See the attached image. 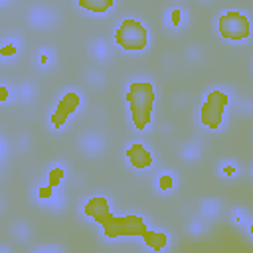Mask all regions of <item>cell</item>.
I'll return each mask as SVG.
<instances>
[{
  "mask_svg": "<svg viewBox=\"0 0 253 253\" xmlns=\"http://www.w3.org/2000/svg\"><path fill=\"white\" fill-rule=\"evenodd\" d=\"M215 32L219 34V38L233 43L249 42L253 38V18L243 8H221L215 16Z\"/></svg>",
  "mask_w": 253,
  "mask_h": 253,
  "instance_id": "cell-1",
  "label": "cell"
},
{
  "mask_svg": "<svg viewBox=\"0 0 253 253\" xmlns=\"http://www.w3.org/2000/svg\"><path fill=\"white\" fill-rule=\"evenodd\" d=\"M113 42L117 47H121L123 51L128 53H142L150 47L152 43V36H150V28L146 26L144 20L136 18V16H126L123 18L113 32Z\"/></svg>",
  "mask_w": 253,
  "mask_h": 253,
  "instance_id": "cell-2",
  "label": "cell"
},
{
  "mask_svg": "<svg viewBox=\"0 0 253 253\" xmlns=\"http://www.w3.org/2000/svg\"><path fill=\"white\" fill-rule=\"evenodd\" d=\"M148 217L136 211L123 213L117 217H109L107 221L101 223V235L105 241L117 243V241H126L134 237H142L148 231Z\"/></svg>",
  "mask_w": 253,
  "mask_h": 253,
  "instance_id": "cell-3",
  "label": "cell"
},
{
  "mask_svg": "<svg viewBox=\"0 0 253 253\" xmlns=\"http://www.w3.org/2000/svg\"><path fill=\"white\" fill-rule=\"evenodd\" d=\"M156 85L150 77H132L125 87V101L128 111H150L154 109Z\"/></svg>",
  "mask_w": 253,
  "mask_h": 253,
  "instance_id": "cell-4",
  "label": "cell"
},
{
  "mask_svg": "<svg viewBox=\"0 0 253 253\" xmlns=\"http://www.w3.org/2000/svg\"><path fill=\"white\" fill-rule=\"evenodd\" d=\"M125 160L128 164L130 170L134 172H148L154 168L156 162V154L152 150L150 144H146L144 140H130L125 148Z\"/></svg>",
  "mask_w": 253,
  "mask_h": 253,
  "instance_id": "cell-5",
  "label": "cell"
},
{
  "mask_svg": "<svg viewBox=\"0 0 253 253\" xmlns=\"http://www.w3.org/2000/svg\"><path fill=\"white\" fill-rule=\"evenodd\" d=\"M198 123L202 128L210 130V132H221L227 128L229 125V111L217 105H211L208 101H202L198 107Z\"/></svg>",
  "mask_w": 253,
  "mask_h": 253,
  "instance_id": "cell-6",
  "label": "cell"
},
{
  "mask_svg": "<svg viewBox=\"0 0 253 253\" xmlns=\"http://www.w3.org/2000/svg\"><path fill=\"white\" fill-rule=\"evenodd\" d=\"M32 196H34L38 206H42L49 211H61V210H65V204H67V198H65L63 190L49 184V182L36 184L34 190H32Z\"/></svg>",
  "mask_w": 253,
  "mask_h": 253,
  "instance_id": "cell-7",
  "label": "cell"
},
{
  "mask_svg": "<svg viewBox=\"0 0 253 253\" xmlns=\"http://www.w3.org/2000/svg\"><path fill=\"white\" fill-rule=\"evenodd\" d=\"M111 198L105 196V194H93V196H87L83 202H81V208H79V213L83 219L87 221H97V223H103L111 217Z\"/></svg>",
  "mask_w": 253,
  "mask_h": 253,
  "instance_id": "cell-8",
  "label": "cell"
},
{
  "mask_svg": "<svg viewBox=\"0 0 253 253\" xmlns=\"http://www.w3.org/2000/svg\"><path fill=\"white\" fill-rule=\"evenodd\" d=\"M53 107L59 109L69 119H73V117L81 115L83 109H85V93L79 87H65L57 93V97L53 101Z\"/></svg>",
  "mask_w": 253,
  "mask_h": 253,
  "instance_id": "cell-9",
  "label": "cell"
},
{
  "mask_svg": "<svg viewBox=\"0 0 253 253\" xmlns=\"http://www.w3.org/2000/svg\"><path fill=\"white\" fill-rule=\"evenodd\" d=\"M174 247V237L168 229L154 227L142 235V249L146 253H168Z\"/></svg>",
  "mask_w": 253,
  "mask_h": 253,
  "instance_id": "cell-10",
  "label": "cell"
},
{
  "mask_svg": "<svg viewBox=\"0 0 253 253\" xmlns=\"http://www.w3.org/2000/svg\"><path fill=\"white\" fill-rule=\"evenodd\" d=\"M105 148H107V138L99 130H85L77 136V150L89 158L101 156Z\"/></svg>",
  "mask_w": 253,
  "mask_h": 253,
  "instance_id": "cell-11",
  "label": "cell"
},
{
  "mask_svg": "<svg viewBox=\"0 0 253 253\" xmlns=\"http://www.w3.org/2000/svg\"><path fill=\"white\" fill-rule=\"evenodd\" d=\"M26 20H28V24H30L32 28H36V30H45V28H49V26L55 24L57 12H55V8L49 6V4H32V6L28 8V12H26Z\"/></svg>",
  "mask_w": 253,
  "mask_h": 253,
  "instance_id": "cell-12",
  "label": "cell"
},
{
  "mask_svg": "<svg viewBox=\"0 0 253 253\" xmlns=\"http://www.w3.org/2000/svg\"><path fill=\"white\" fill-rule=\"evenodd\" d=\"M180 188V174L172 168H162L154 174V192L158 196H174Z\"/></svg>",
  "mask_w": 253,
  "mask_h": 253,
  "instance_id": "cell-13",
  "label": "cell"
},
{
  "mask_svg": "<svg viewBox=\"0 0 253 253\" xmlns=\"http://www.w3.org/2000/svg\"><path fill=\"white\" fill-rule=\"evenodd\" d=\"M190 24V12L182 4H170L164 10V26L170 32H182Z\"/></svg>",
  "mask_w": 253,
  "mask_h": 253,
  "instance_id": "cell-14",
  "label": "cell"
},
{
  "mask_svg": "<svg viewBox=\"0 0 253 253\" xmlns=\"http://www.w3.org/2000/svg\"><path fill=\"white\" fill-rule=\"evenodd\" d=\"M24 49V40L20 34H6L0 42V61L4 65H10L12 61H16L20 57Z\"/></svg>",
  "mask_w": 253,
  "mask_h": 253,
  "instance_id": "cell-15",
  "label": "cell"
},
{
  "mask_svg": "<svg viewBox=\"0 0 253 253\" xmlns=\"http://www.w3.org/2000/svg\"><path fill=\"white\" fill-rule=\"evenodd\" d=\"M204 101L229 111V107L235 105V91L227 85H211L210 89L204 91Z\"/></svg>",
  "mask_w": 253,
  "mask_h": 253,
  "instance_id": "cell-16",
  "label": "cell"
},
{
  "mask_svg": "<svg viewBox=\"0 0 253 253\" xmlns=\"http://www.w3.org/2000/svg\"><path fill=\"white\" fill-rule=\"evenodd\" d=\"M223 213V202L215 196H206L198 202V215H202L204 219H208L210 223L217 221Z\"/></svg>",
  "mask_w": 253,
  "mask_h": 253,
  "instance_id": "cell-17",
  "label": "cell"
},
{
  "mask_svg": "<svg viewBox=\"0 0 253 253\" xmlns=\"http://www.w3.org/2000/svg\"><path fill=\"white\" fill-rule=\"evenodd\" d=\"M75 8L87 12L89 16L103 18L117 8V2H113V0H81V2H75Z\"/></svg>",
  "mask_w": 253,
  "mask_h": 253,
  "instance_id": "cell-18",
  "label": "cell"
},
{
  "mask_svg": "<svg viewBox=\"0 0 253 253\" xmlns=\"http://www.w3.org/2000/svg\"><path fill=\"white\" fill-rule=\"evenodd\" d=\"M87 51L97 63H109L113 57V47L105 38H91L87 43Z\"/></svg>",
  "mask_w": 253,
  "mask_h": 253,
  "instance_id": "cell-19",
  "label": "cell"
},
{
  "mask_svg": "<svg viewBox=\"0 0 253 253\" xmlns=\"http://www.w3.org/2000/svg\"><path fill=\"white\" fill-rule=\"evenodd\" d=\"M215 174L225 180V182H233V180H239L241 174H243V166L235 160V158H219L215 162Z\"/></svg>",
  "mask_w": 253,
  "mask_h": 253,
  "instance_id": "cell-20",
  "label": "cell"
},
{
  "mask_svg": "<svg viewBox=\"0 0 253 253\" xmlns=\"http://www.w3.org/2000/svg\"><path fill=\"white\" fill-rule=\"evenodd\" d=\"M57 61V51L53 45H40L36 49V69L40 73H47L55 67Z\"/></svg>",
  "mask_w": 253,
  "mask_h": 253,
  "instance_id": "cell-21",
  "label": "cell"
},
{
  "mask_svg": "<svg viewBox=\"0 0 253 253\" xmlns=\"http://www.w3.org/2000/svg\"><path fill=\"white\" fill-rule=\"evenodd\" d=\"M69 180V166L63 162V160H55L47 166L45 170V182L57 186V188H63Z\"/></svg>",
  "mask_w": 253,
  "mask_h": 253,
  "instance_id": "cell-22",
  "label": "cell"
},
{
  "mask_svg": "<svg viewBox=\"0 0 253 253\" xmlns=\"http://www.w3.org/2000/svg\"><path fill=\"white\" fill-rule=\"evenodd\" d=\"M38 99V85L32 79H20L16 83V101L22 105H30Z\"/></svg>",
  "mask_w": 253,
  "mask_h": 253,
  "instance_id": "cell-23",
  "label": "cell"
},
{
  "mask_svg": "<svg viewBox=\"0 0 253 253\" xmlns=\"http://www.w3.org/2000/svg\"><path fill=\"white\" fill-rule=\"evenodd\" d=\"M180 158L188 164H196L202 156H204V144L200 140H184L178 148Z\"/></svg>",
  "mask_w": 253,
  "mask_h": 253,
  "instance_id": "cell-24",
  "label": "cell"
},
{
  "mask_svg": "<svg viewBox=\"0 0 253 253\" xmlns=\"http://www.w3.org/2000/svg\"><path fill=\"white\" fill-rule=\"evenodd\" d=\"M210 229H211V223H210L208 219H204L202 215L188 217V219H186V223H184V231H186L190 237H194V239L208 235V233H210Z\"/></svg>",
  "mask_w": 253,
  "mask_h": 253,
  "instance_id": "cell-25",
  "label": "cell"
},
{
  "mask_svg": "<svg viewBox=\"0 0 253 253\" xmlns=\"http://www.w3.org/2000/svg\"><path fill=\"white\" fill-rule=\"evenodd\" d=\"M8 233L16 243H26L32 237V225L26 219H14L8 227Z\"/></svg>",
  "mask_w": 253,
  "mask_h": 253,
  "instance_id": "cell-26",
  "label": "cell"
},
{
  "mask_svg": "<svg viewBox=\"0 0 253 253\" xmlns=\"http://www.w3.org/2000/svg\"><path fill=\"white\" fill-rule=\"evenodd\" d=\"M45 123H47V128H49V130H53V132H63V130L69 126L71 119H69L67 115H63L59 109L51 107V111H49Z\"/></svg>",
  "mask_w": 253,
  "mask_h": 253,
  "instance_id": "cell-27",
  "label": "cell"
},
{
  "mask_svg": "<svg viewBox=\"0 0 253 253\" xmlns=\"http://www.w3.org/2000/svg\"><path fill=\"white\" fill-rule=\"evenodd\" d=\"M249 219H251V213H249L247 208H243V206H233V208L229 210V223H231L233 227L245 229V225L249 223Z\"/></svg>",
  "mask_w": 253,
  "mask_h": 253,
  "instance_id": "cell-28",
  "label": "cell"
},
{
  "mask_svg": "<svg viewBox=\"0 0 253 253\" xmlns=\"http://www.w3.org/2000/svg\"><path fill=\"white\" fill-rule=\"evenodd\" d=\"M16 101V83H10L8 79L0 81V103L12 105Z\"/></svg>",
  "mask_w": 253,
  "mask_h": 253,
  "instance_id": "cell-29",
  "label": "cell"
},
{
  "mask_svg": "<svg viewBox=\"0 0 253 253\" xmlns=\"http://www.w3.org/2000/svg\"><path fill=\"white\" fill-rule=\"evenodd\" d=\"M85 79H87V83H89L91 87H95V89H103V87L107 85V75H105L101 69H95V67H89V69L85 71Z\"/></svg>",
  "mask_w": 253,
  "mask_h": 253,
  "instance_id": "cell-30",
  "label": "cell"
},
{
  "mask_svg": "<svg viewBox=\"0 0 253 253\" xmlns=\"http://www.w3.org/2000/svg\"><path fill=\"white\" fill-rule=\"evenodd\" d=\"M184 55H186V59H188L190 63L200 65V63L204 61V57H206V51H204V47H202L200 43H190V45H186Z\"/></svg>",
  "mask_w": 253,
  "mask_h": 253,
  "instance_id": "cell-31",
  "label": "cell"
},
{
  "mask_svg": "<svg viewBox=\"0 0 253 253\" xmlns=\"http://www.w3.org/2000/svg\"><path fill=\"white\" fill-rule=\"evenodd\" d=\"M233 109L243 115V117H253V99H243V101H235Z\"/></svg>",
  "mask_w": 253,
  "mask_h": 253,
  "instance_id": "cell-32",
  "label": "cell"
},
{
  "mask_svg": "<svg viewBox=\"0 0 253 253\" xmlns=\"http://www.w3.org/2000/svg\"><path fill=\"white\" fill-rule=\"evenodd\" d=\"M30 253H63V249L59 245H53V243H43V245L34 247Z\"/></svg>",
  "mask_w": 253,
  "mask_h": 253,
  "instance_id": "cell-33",
  "label": "cell"
},
{
  "mask_svg": "<svg viewBox=\"0 0 253 253\" xmlns=\"http://www.w3.org/2000/svg\"><path fill=\"white\" fill-rule=\"evenodd\" d=\"M30 142H32L30 134H28V132H22V134L16 138V148H18V150H28V148H30Z\"/></svg>",
  "mask_w": 253,
  "mask_h": 253,
  "instance_id": "cell-34",
  "label": "cell"
},
{
  "mask_svg": "<svg viewBox=\"0 0 253 253\" xmlns=\"http://www.w3.org/2000/svg\"><path fill=\"white\" fill-rule=\"evenodd\" d=\"M0 160H2V164L8 160V140L4 134L0 136Z\"/></svg>",
  "mask_w": 253,
  "mask_h": 253,
  "instance_id": "cell-35",
  "label": "cell"
},
{
  "mask_svg": "<svg viewBox=\"0 0 253 253\" xmlns=\"http://www.w3.org/2000/svg\"><path fill=\"white\" fill-rule=\"evenodd\" d=\"M245 237H247V241H251L253 243V215H251V219H249V223L245 225Z\"/></svg>",
  "mask_w": 253,
  "mask_h": 253,
  "instance_id": "cell-36",
  "label": "cell"
},
{
  "mask_svg": "<svg viewBox=\"0 0 253 253\" xmlns=\"http://www.w3.org/2000/svg\"><path fill=\"white\" fill-rule=\"evenodd\" d=\"M0 253H12L10 245H8V243H2V245H0Z\"/></svg>",
  "mask_w": 253,
  "mask_h": 253,
  "instance_id": "cell-37",
  "label": "cell"
},
{
  "mask_svg": "<svg viewBox=\"0 0 253 253\" xmlns=\"http://www.w3.org/2000/svg\"><path fill=\"white\" fill-rule=\"evenodd\" d=\"M249 176H251V180H253V164L249 166Z\"/></svg>",
  "mask_w": 253,
  "mask_h": 253,
  "instance_id": "cell-38",
  "label": "cell"
},
{
  "mask_svg": "<svg viewBox=\"0 0 253 253\" xmlns=\"http://www.w3.org/2000/svg\"><path fill=\"white\" fill-rule=\"evenodd\" d=\"M251 136H253V132H251Z\"/></svg>",
  "mask_w": 253,
  "mask_h": 253,
  "instance_id": "cell-39",
  "label": "cell"
}]
</instances>
